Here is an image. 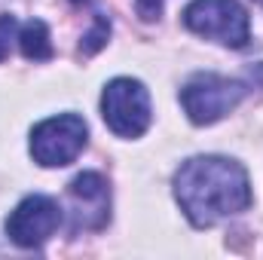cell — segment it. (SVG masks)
<instances>
[{
	"label": "cell",
	"mask_w": 263,
	"mask_h": 260,
	"mask_svg": "<svg viewBox=\"0 0 263 260\" xmlns=\"http://www.w3.org/2000/svg\"><path fill=\"white\" fill-rule=\"evenodd\" d=\"M172 187L184 217L196 230H208L227 217H236L254 202L245 165L217 153L190 156L187 162H181Z\"/></svg>",
	"instance_id": "6da1fadb"
},
{
	"label": "cell",
	"mask_w": 263,
	"mask_h": 260,
	"mask_svg": "<svg viewBox=\"0 0 263 260\" xmlns=\"http://www.w3.org/2000/svg\"><path fill=\"white\" fill-rule=\"evenodd\" d=\"M251 92L248 80H230L217 73H193L181 89V107L193 126H214L233 114Z\"/></svg>",
	"instance_id": "7a4b0ae2"
},
{
	"label": "cell",
	"mask_w": 263,
	"mask_h": 260,
	"mask_svg": "<svg viewBox=\"0 0 263 260\" xmlns=\"http://www.w3.org/2000/svg\"><path fill=\"white\" fill-rule=\"evenodd\" d=\"M181 22L190 34L227 49H245L251 43V18L239 0H193L181 12Z\"/></svg>",
	"instance_id": "3957f363"
},
{
	"label": "cell",
	"mask_w": 263,
	"mask_h": 260,
	"mask_svg": "<svg viewBox=\"0 0 263 260\" xmlns=\"http://www.w3.org/2000/svg\"><path fill=\"white\" fill-rule=\"evenodd\" d=\"M101 117L117 138H141L153 123L147 86L132 77L110 80L101 92Z\"/></svg>",
	"instance_id": "277c9868"
},
{
	"label": "cell",
	"mask_w": 263,
	"mask_h": 260,
	"mask_svg": "<svg viewBox=\"0 0 263 260\" xmlns=\"http://www.w3.org/2000/svg\"><path fill=\"white\" fill-rule=\"evenodd\" d=\"M89 144V126L80 114H59L31 129V156L43 169H65Z\"/></svg>",
	"instance_id": "5b68a950"
},
{
	"label": "cell",
	"mask_w": 263,
	"mask_h": 260,
	"mask_svg": "<svg viewBox=\"0 0 263 260\" xmlns=\"http://www.w3.org/2000/svg\"><path fill=\"white\" fill-rule=\"evenodd\" d=\"M62 205L49 196H25L6 217L3 230H6V239L15 245V248H25V251H37L43 248L55 230L62 227Z\"/></svg>",
	"instance_id": "8992f818"
},
{
	"label": "cell",
	"mask_w": 263,
	"mask_h": 260,
	"mask_svg": "<svg viewBox=\"0 0 263 260\" xmlns=\"http://www.w3.org/2000/svg\"><path fill=\"white\" fill-rule=\"evenodd\" d=\"M70 239L80 233H101L110 224V184L98 172H80L67 184Z\"/></svg>",
	"instance_id": "52a82bcc"
},
{
	"label": "cell",
	"mask_w": 263,
	"mask_h": 260,
	"mask_svg": "<svg viewBox=\"0 0 263 260\" xmlns=\"http://www.w3.org/2000/svg\"><path fill=\"white\" fill-rule=\"evenodd\" d=\"M18 49L28 62H49L52 59V37L43 18H31L18 31Z\"/></svg>",
	"instance_id": "ba28073f"
},
{
	"label": "cell",
	"mask_w": 263,
	"mask_h": 260,
	"mask_svg": "<svg viewBox=\"0 0 263 260\" xmlns=\"http://www.w3.org/2000/svg\"><path fill=\"white\" fill-rule=\"evenodd\" d=\"M107 40H110V18L101 12V9H95V15H92V28L83 34V40H80V55L83 59H92L95 52H101L104 46H107Z\"/></svg>",
	"instance_id": "9c48e42d"
},
{
	"label": "cell",
	"mask_w": 263,
	"mask_h": 260,
	"mask_svg": "<svg viewBox=\"0 0 263 260\" xmlns=\"http://www.w3.org/2000/svg\"><path fill=\"white\" fill-rule=\"evenodd\" d=\"M15 31H18V22H15V15L3 12V15H0V62L9 55V46H12V40H18V37H15Z\"/></svg>",
	"instance_id": "30bf717a"
},
{
	"label": "cell",
	"mask_w": 263,
	"mask_h": 260,
	"mask_svg": "<svg viewBox=\"0 0 263 260\" xmlns=\"http://www.w3.org/2000/svg\"><path fill=\"white\" fill-rule=\"evenodd\" d=\"M135 12L141 22H159L162 15V0H135Z\"/></svg>",
	"instance_id": "8fae6325"
},
{
	"label": "cell",
	"mask_w": 263,
	"mask_h": 260,
	"mask_svg": "<svg viewBox=\"0 0 263 260\" xmlns=\"http://www.w3.org/2000/svg\"><path fill=\"white\" fill-rule=\"evenodd\" d=\"M248 83H251V89H263V62L248 67V77H245Z\"/></svg>",
	"instance_id": "7c38bea8"
},
{
	"label": "cell",
	"mask_w": 263,
	"mask_h": 260,
	"mask_svg": "<svg viewBox=\"0 0 263 260\" xmlns=\"http://www.w3.org/2000/svg\"><path fill=\"white\" fill-rule=\"evenodd\" d=\"M89 0H70V6H86Z\"/></svg>",
	"instance_id": "4fadbf2b"
},
{
	"label": "cell",
	"mask_w": 263,
	"mask_h": 260,
	"mask_svg": "<svg viewBox=\"0 0 263 260\" xmlns=\"http://www.w3.org/2000/svg\"><path fill=\"white\" fill-rule=\"evenodd\" d=\"M257 3H260V6H263V0H257Z\"/></svg>",
	"instance_id": "5bb4252c"
}]
</instances>
